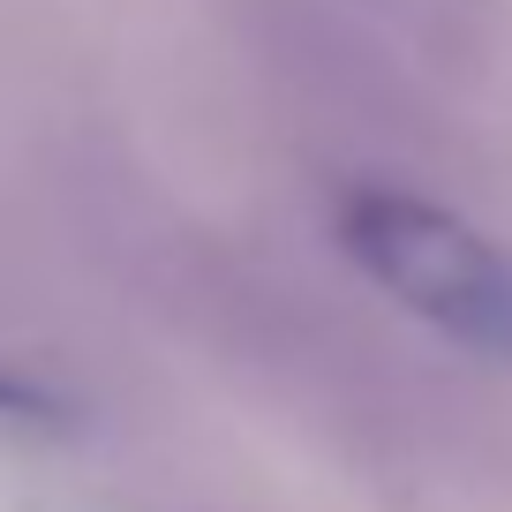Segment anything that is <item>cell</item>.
<instances>
[{
	"instance_id": "6da1fadb",
	"label": "cell",
	"mask_w": 512,
	"mask_h": 512,
	"mask_svg": "<svg viewBox=\"0 0 512 512\" xmlns=\"http://www.w3.org/2000/svg\"><path fill=\"white\" fill-rule=\"evenodd\" d=\"M339 249L437 339L512 369V241L415 189H347Z\"/></svg>"
}]
</instances>
